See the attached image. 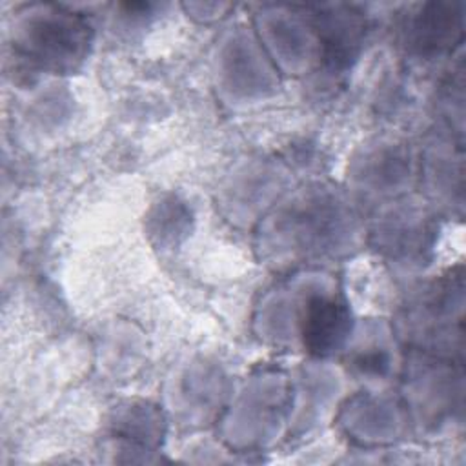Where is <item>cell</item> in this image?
I'll list each match as a JSON object with an SVG mask.
<instances>
[{
  "instance_id": "1",
  "label": "cell",
  "mask_w": 466,
  "mask_h": 466,
  "mask_svg": "<svg viewBox=\"0 0 466 466\" xmlns=\"http://www.w3.org/2000/svg\"><path fill=\"white\" fill-rule=\"evenodd\" d=\"M350 329V311L337 299L319 297L308 304L304 320V340L315 353L335 350Z\"/></svg>"
}]
</instances>
